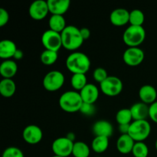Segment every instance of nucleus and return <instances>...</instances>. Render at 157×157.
Masks as SVG:
<instances>
[{"label": "nucleus", "instance_id": "f257e3e1", "mask_svg": "<svg viewBox=\"0 0 157 157\" xmlns=\"http://www.w3.org/2000/svg\"><path fill=\"white\" fill-rule=\"evenodd\" d=\"M66 67L69 71L75 74L85 75L90 67V61L87 55L82 52H75L68 55L66 59Z\"/></svg>", "mask_w": 157, "mask_h": 157}, {"label": "nucleus", "instance_id": "f03ea898", "mask_svg": "<svg viewBox=\"0 0 157 157\" xmlns=\"http://www.w3.org/2000/svg\"><path fill=\"white\" fill-rule=\"evenodd\" d=\"M62 47L68 51H75L82 45L84 40L79 29L74 25H67L61 33Z\"/></svg>", "mask_w": 157, "mask_h": 157}, {"label": "nucleus", "instance_id": "7ed1b4c3", "mask_svg": "<svg viewBox=\"0 0 157 157\" xmlns=\"http://www.w3.org/2000/svg\"><path fill=\"white\" fill-rule=\"evenodd\" d=\"M82 98L79 92L75 90H68L61 95L59 98L60 107L67 113H75L80 111L83 104Z\"/></svg>", "mask_w": 157, "mask_h": 157}, {"label": "nucleus", "instance_id": "20e7f679", "mask_svg": "<svg viewBox=\"0 0 157 157\" xmlns=\"http://www.w3.org/2000/svg\"><path fill=\"white\" fill-rule=\"evenodd\" d=\"M145 38L146 31L143 26L130 25L123 35V40L129 48L139 47Z\"/></svg>", "mask_w": 157, "mask_h": 157}, {"label": "nucleus", "instance_id": "39448f33", "mask_svg": "<svg viewBox=\"0 0 157 157\" xmlns=\"http://www.w3.org/2000/svg\"><path fill=\"white\" fill-rule=\"evenodd\" d=\"M151 133L150 123L145 121H134L130 125L128 134L135 142H143L149 137Z\"/></svg>", "mask_w": 157, "mask_h": 157}, {"label": "nucleus", "instance_id": "423d86ee", "mask_svg": "<svg viewBox=\"0 0 157 157\" xmlns=\"http://www.w3.org/2000/svg\"><path fill=\"white\" fill-rule=\"evenodd\" d=\"M101 90L103 94L109 97H115L122 92L124 84L119 78L109 76L102 83L100 84Z\"/></svg>", "mask_w": 157, "mask_h": 157}, {"label": "nucleus", "instance_id": "0eeeda50", "mask_svg": "<svg viewBox=\"0 0 157 157\" xmlns=\"http://www.w3.org/2000/svg\"><path fill=\"white\" fill-rule=\"evenodd\" d=\"M43 87L50 92L56 91L61 89L64 83V76L59 71H52L46 74L43 79Z\"/></svg>", "mask_w": 157, "mask_h": 157}, {"label": "nucleus", "instance_id": "6e6552de", "mask_svg": "<svg viewBox=\"0 0 157 157\" xmlns=\"http://www.w3.org/2000/svg\"><path fill=\"white\" fill-rule=\"evenodd\" d=\"M41 43L45 50L53 51L58 52L62 47V40L61 33L48 29L41 35Z\"/></svg>", "mask_w": 157, "mask_h": 157}, {"label": "nucleus", "instance_id": "1a4fd4ad", "mask_svg": "<svg viewBox=\"0 0 157 157\" xmlns=\"http://www.w3.org/2000/svg\"><path fill=\"white\" fill-rule=\"evenodd\" d=\"M74 144L73 141L70 140L67 136L59 137L55 140L52 143V149L55 156L61 157H68L72 155Z\"/></svg>", "mask_w": 157, "mask_h": 157}, {"label": "nucleus", "instance_id": "9d476101", "mask_svg": "<svg viewBox=\"0 0 157 157\" xmlns=\"http://www.w3.org/2000/svg\"><path fill=\"white\" fill-rule=\"evenodd\" d=\"M144 51L139 47L128 48L124 52L123 59L127 65L135 67L140 65L144 61Z\"/></svg>", "mask_w": 157, "mask_h": 157}, {"label": "nucleus", "instance_id": "9b49d317", "mask_svg": "<svg viewBox=\"0 0 157 157\" xmlns=\"http://www.w3.org/2000/svg\"><path fill=\"white\" fill-rule=\"evenodd\" d=\"M49 12L48 2L44 0H37L30 5L29 13L31 18L36 21L44 19Z\"/></svg>", "mask_w": 157, "mask_h": 157}, {"label": "nucleus", "instance_id": "f8f14e48", "mask_svg": "<svg viewBox=\"0 0 157 157\" xmlns=\"http://www.w3.org/2000/svg\"><path fill=\"white\" fill-rule=\"evenodd\" d=\"M22 137L27 144L35 145L41 141L43 138V132L37 125H29L23 130Z\"/></svg>", "mask_w": 157, "mask_h": 157}, {"label": "nucleus", "instance_id": "ddd939ff", "mask_svg": "<svg viewBox=\"0 0 157 157\" xmlns=\"http://www.w3.org/2000/svg\"><path fill=\"white\" fill-rule=\"evenodd\" d=\"M110 21L117 27H121L130 21V12L125 9H116L110 13Z\"/></svg>", "mask_w": 157, "mask_h": 157}, {"label": "nucleus", "instance_id": "4468645a", "mask_svg": "<svg viewBox=\"0 0 157 157\" xmlns=\"http://www.w3.org/2000/svg\"><path fill=\"white\" fill-rule=\"evenodd\" d=\"M79 93L83 102L86 104H94L99 98V90L93 84H87Z\"/></svg>", "mask_w": 157, "mask_h": 157}, {"label": "nucleus", "instance_id": "2eb2a0df", "mask_svg": "<svg viewBox=\"0 0 157 157\" xmlns=\"http://www.w3.org/2000/svg\"><path fill=\"white\" fill-rule=\"evenodd\" d=\"M49 12L52 15H63L70 7V0H48Z\"/></svg>", "mask_w": 157, "mask_h": 157}, {"label": "nucleus", "instance_id": "dca6fc26", "mask_svg": "<svg viewBox=\"0 0 157 157\" xmlns=\"http://www.w3.org/2000/svg\"><path fill=\"white\" fill-rule=\"evenodd\" d=\"M94 134L95 136H105L109 138L113 134V126L107 121H98L94 123L92 127Z\"/></svg>", "mask_w": 157, "mask_h": 157}, {"label": "nucleus", "instance_id": "f3484780", "mask_svg": "<svg viewBox=\"0 0 157 157\" xmlns=\"http://www.w3.org/2000/svg\"><path fill=\"white\" fill-rule=\"evenodd\" d=\"M139 98L141 102L146 104H153L156 102L157 98V91L153 86L150 84H146L142 86L139 90Z\"/></svg>", "mask_w": 157, "mask_h": 157}, {"label": "nucleus", "instance_id": "a211bd4d", "mask_svg": "<svg viewBox=\"0 0 157 157\" xmlns=\"http://www.w3.org/2000/svg\"><path fill=\"white\" fill-rule=\"evenodd\" d=\"M133 120L134 121H145L150 115V106L143 102H138L130 107Z\"/></svg>", "mask_w": 157, "mask_h": 157}, {"label": "nucleus", "instance_id": "6ab92c4d", "mask_svg": "<svg viewBox=\"0 0 157 157\" xmlns=\"http://www.w3.org/2000/svg\"><path fill=\"white\" fill-rule=\"evenodd\" d=\"M135 141L129 134H122L117 141V149L122 154L132 153Z\"/></svg>", "mask_w": 157, "mask_h": 157}, {"label": "nucleus", "instance_id": "aec40b11", "mask_svg": "<svg viewBox=\"0 0 157 157\" xmlns=\"http://www.w3.org/2000/svg\"><path fill=\"white\" fill-rule=\"evenodd\" d=\"M17 50L15 43L11 40L5 39L0 42V58L2 59L9 60V58H13Z\"/></svg>", "mask_w": 157, "mask_h": 157}, {"label": "nucleus", "instance_id": "412c9836", "mask_svg": "<svg viewBox=\"0 0 157 157\" xmlns=\"http://www.w3.org/2000/svg\"><path fill=\"white\" fill-rule=\"evenodd\" d=\"M18 71V65L12 60H5L0 65V74L3 78L12 79Z\"/></svg>", "mask_w": 157, "mask_h": 157}, {"label": "nucleus", "instance_id": "4be33fe9", "mask_svg": "<svg viewBox=\"0 0 157 157\" xmlns=\"http://www.w3.org/2000/svg\"><path fill=\"white\" fill-rule=\"evenodd\" d=\"M16 90V85L12 79L3 78L0 82V94L4 98H9L13 96Z\"/></svg>", "mask_w": 157, "mask_h": 157}, {"label": "nucleus", "instance_id": "5701e85b", "mask_svg": "<svg viewBox=\"0 0 157 157\" xmlns=\"http://www.w3.org/2000/svg\"><path fill=\"white\" fill-rule=\"evenodd\" d=\"M48 25L51 30L58 33H61L67 26L66 25V21L64 16L58 15H52L49 18Z\"/></svg>", "mask_w": 157, "mask_h": 157}, {"label": "nucleus", "instance_id": "b1692460", "mask_svg": "<svg viewBox=\"0 0 157 157\" xmlns=\"http://www.w3.org/2000/svg\"><path fill=\"white\" fill-rule=\"evenodd\" d=\"M109 147V138L105 136H95L91 144L92 150L97 153H104Z\"/></svg>", "mask_w": 157, "mask_h": 157}, {"label": "nucleus", "instance_id": "393cba45", "mask_svg": "<svg viewBox=\"0 0 157 157\" xmlns=\"http://www.w3.org/2000/svg\"><path fill=\"white\" fill-rule=\"evenodd\" d=\"M90 153V147L84 142L78 141L74 144L72 155L74 157H89Z\"/></svg>", "mask_w": 157, "mask_h": 157}, {"label": "nucleus", "instance_id": "a878e982", "mask_svg": "<svg viewBox=\"0 0 157 157\" xmlns=\"http://www.w3.org/2000/svg\"><path fill=\"white\" fill-rule=\"evenodd\" d=\"M71 84L75 90L81 91L87 84V79L84 74H75L71 78Z\"/></svg>", "mask_w": 157, "mask_h": 157}, {"label": "nucleus", "instance_id": "bb28decb", "mask_svg": "<svg viewBox=\"0 0 157 157\" xmlns=\"http://www.w3.org/2000/svg\"><path fill=\"white\" fill-rule=\"evenodd\" d=\"M133 120L130 109L123 108L120 110L116 114V121L119 125L123 124H130Z\"/></svg>", "mask_w": 157, "mask_h": 157}, {"label": "nucleus", "instance_id": "cd10ccee", "mask_svg": "<svg viewBox=\"0 0 157 157\" xmlns=\"http://www.w3.org/2000/svg\"><path fill=\"white\" fill-rule=\"evenodd\" d=\"M58 58V52L50 50H44L41 54L40 60L44 65H52L56 62Z\"/></svg>", "mask_w": 157, "mask_h": 157}, {"label": "nucleus", "instance_id": "c85d7f7f", "mask_svg": "<svg viewBox=\"0 0 157 157\" xmlns=\"http://www.w3.org/2000/svg\"><path fill=\"white\" fill-rule=\"evenodd\" d=\"M145 20L144 12L140 9H133L130 12V24L133 26H142Z\"/></svg>", "mask_w": 157, "mask_h": 157}, {"label": "nucleus", "instance_id": "c756f323", "mask_svg": "<svg viewBox=\"0 0 157 157\" xmlns=\"http://www.w3.org/2000/svg\"><path fill=\"white\" fill-rule=\"evenodd\" d=\"M132 154L134 157H147L149 155V148L144 142H136L133 146Z\"/></svg>", "mask_w": 157, "mask_h": 157}, {"label": "nucleus", "instance_id": "7c9ffc66", "mask_svg": "<svg viewBox=\"0 0 157 157\" xmlns=\"http://www.w3.org/2000/svg\"><path fill=\"white\" fill-rule=\"evenodd\" d=\"M2 157H25L22 151L18 147H10L6 148L2 153Z\"/></svg>", "mask_w": 157, "mask_h": 157}, {"label": "nucleus", "instance_id": "2f4dec72", "mask_svg": "<svg viewBox=\"0 0 157 157\" xmlns=\"http://www.w3.org/2000/svg\"><path fill=\"white\" fill-rule=\"evenodd\" d=\"M93 77L94 79L97 82L101 84V83H102L104 80L107 79L109 76L107 75V72L105 69L103 68V67H98V68H96L94 71Z\"/></svg>", "mask_w": 157, "mask_h": 157}, {"label": "nucleus", "instance_id": "473e14b6", "mask_svg": "<svg viewBox=\"0 0 157 157\" xmlns=\"http://www.w3.org/2000/svg\"><path fill=\"white\" fill-rule=\"evenodd\" d=\"M80 112H81L83 114L86 115V116H90V115H93L95 113V107L94 104L83 103Z\"/></svg>", "mask_w": 157, "mask_h": 157}, {"label": "nucleus", "instance_id": "72a5a7b5", "mask_svg": "<svg viewBox=\"0 0 157 157\" xmlns=\"http://www.w3.org/2000/svg\"><path fill=\"white\" fill-rule=\"evenodd\" d=\"M9 15L8 11L3 8L0 9V27L6 25L7 23L9 22Z\"/></svg>", "mask_w": 157, "mask_h": 157}, {"label": "nucleus", "instance_id": "f704fd0d", "mask_svg": "<svg viewBox=\"0 0 157 157\" xmlns=\"http://www.w3.org/2000/svg\"><path fill=\"white\" fill-rule=\"evenodd\" d=\"M149 117L154 123L157 124V101L150 105V115Z\"/></svg>", "mask_w": 157, "mask_h": 157}, {"label": "nucleus", "instance_id": "c9c22d12", "mask_svg": "<svg viewBox=\"0 0 157 157\" xmlns=\"http://www.w3.org/2000/svg\"><path fill=\"white\" fill-rule=\"evenodd\" d=\"M81 31V36H82L83 39L87 40L90 38V29H87V28H82V29H80Z\"/></svg>", "mask_w": 157, "mask_h": 157}, {"label": "nucleus", "instance_id": "e433bc0d", "mask_svg": "<svg viewBox=\"0 0 157 157\" xmlns=\"http://www.w3.org/2000/svg\"><path fill=\"white\" fill-rule=\"evenodd\" d=\"M130 124H123V125H119V131L122 134H128L129 129H130Z\"/></svg>", "mask_w": 157, "mask_h": 157}, {"label": "nucleus", "instance_id": "4c0bfd02", "mask_svg": "<svg viewBox=\"0 0 157 157\" xmlns=\"http://www.w3.org/2000/svg\"><path fill=\"white\" fill-rule=\"evenodd\" d=\"M23 52L22 51L19 50V49H18V50L16 51V52H15V55H14L13 58H15V60H21V58H23Z\"/></svg>", "mask_w": 157, "mask_h": 157}, {"label": "nucleus", "instance_id": "58836bf2", "mask_svg": "<svg viewBox=\"0 0 157 157\" xmlns=\"http://www.w3.org/2000/svg\"><path fill=\"white\" fill-rule=\"evenodd\" d=\"M67 137L70 140L73 141V142H74V140H75V134H74L73 133H69L68 134H67Z\"/></svg>", "mask_w": 157, "mask_h": 157}, {"label": "nucleus", "instance_id": "ea45409f", "mask_svg": "<svg viewBox=\"0 0 157 157\" xmlns=\"http://www.w3.org/2000/svg\"><path fill=\"white\" fill-rule=\"evenodd\" d=\"M155 147H156V150H157V140H156V144H155Z\"/></svg>", "mask_w": 157, "mask_h": 157}, {"label": "nucleus", "instance_id": "a19ab883", "mask_svg": "<svg viewBox=\"0 0 157 157\" xmlns=\"http://www.w3.org/2000/svg\"><path fill=\"white\" fill-rule=\"evenodd\" d=\"M52 157H61V156H52Z\"/></svg>", "mask_w": 157, "mask_h": 157}]
</instances>
